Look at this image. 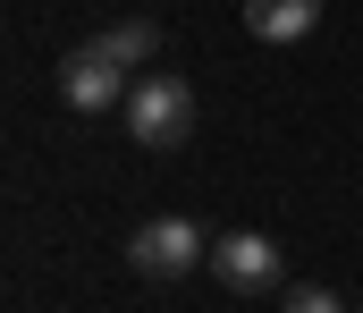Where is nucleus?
<instances>
[{
    "label": "nucleus",
    "instance_id": "2",
    "mask_svg": "<svg viewBox=\"0 0 363 313\" xmlns=\"http://www.w3.org/2000/svg\"><path fill=\"white\" fill-rule=\"evenodd\" d=\"M194 263H211V237H203L194 220H144V229L127 237V271H144V280H178Z\"/></svg>",
    "mask_w": 363,
    "mask_h": 313
},
{
    "label": "nucleus",
    "instance_id": "1",
    "mask_svg": "<svg viewBox=\"0 0 363 313\" xmlns=\"http://www.w3.org/2000/svg\"><path fill=\"white\" fill-rule=\"evenodd\" d=\"M127 136L144 153H178L186 136H194V85L186 77H144L127 94Z\"/></svg>",
    "mask_w": 363,
    "mask_h": 313
},
{
    "label": "nucleus",
    "instance_id": "4",
    "mask_svg": "<svg viewBox=\"0 0 363 313\" xmlns=\"http://www.w3.org/2000/svg\"><path fill=\"white\" fill-rule=\"evenodd\" d=\"M211 271H220V288L228 297H262V288H279V246L271 237H254V229H228V237H211Z\"/></svg>",
    "mask_w": 363,
    "mask_h": 313
},
{
    "label": "nucleus",
    "instance_id": "5",
    "mask_svg": "<svg viewBox=\"0 0 363 313\" xmlns=\"http://www.w3.org/2000/svg\"><path fill=\"white\" fill-rule=\"evenodd\" d=\"M321 26V0H245V34L254 43H304Z\"/></svg>",
    "mask_w": 363,
    "mask_h": 313
},
{
    "label": "nucleus",
    "instance_id": "6",
    "mask_svg": "<svg viewBox=\"0 0 363 313\" xmlns=\"http://www.w3.org/2000/svg\"><path fill=\"white\" fill-rule=\"evenodd\" d=\"M101 43H110V51H118V60H127V68H144V60H152V43H161V34H152V17H118V26H110V34H101Z\"/></svg>",
    "mask_w": 363,
    "mask_h": 313
},
{
    "label": "nucleus",
    "instance_id": "3",
    "mask_svg": "<svg viewBox=\"0 0 363 313\" xmlns=\"http://www.w3.org/2000/svg\"><path fill=\"white\" fill-rule=\"evenodd\" d=\"M118 85H127V60H118L101 34H93V43H77V51L60 60V102H68V110H85V119L118 102Z\"/></svg>",
    "mask_w": 363,
    "mask_h": 313
},
{
    "label": "nucleus",
    "instance_id": "7",
    "mask_svg": "<svg viewBox=\"0 0 363 313\" xmlns=\"http://www.w3.org/2000/svg\"><path fill=\"white\" fill-rule=\"evenodd\" d=\"M279 313H347V305H338V288H287Z\"/></svg>",
    "mask_w": 363,
    "mask_h": 313
}]
</instances>
